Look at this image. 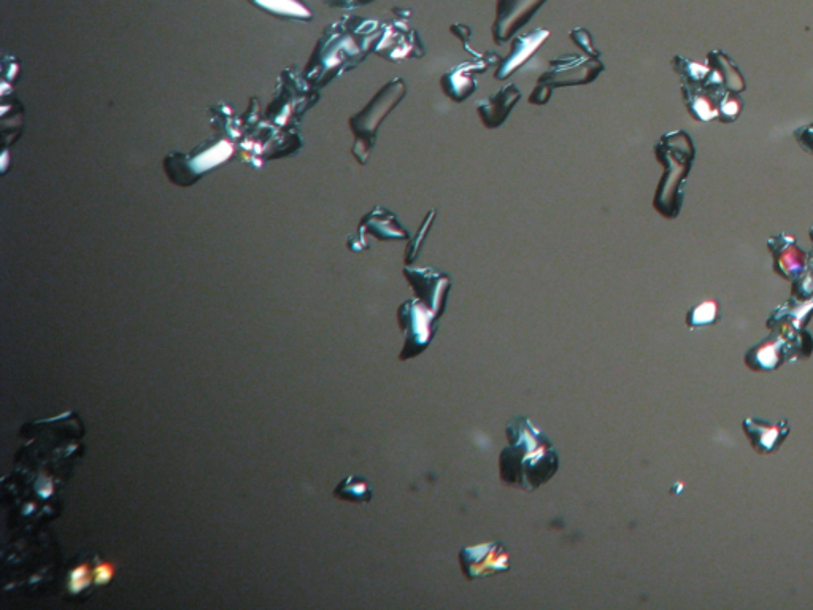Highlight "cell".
Listing matches in <instances>:
<instances>
[{
	"instance_id": "cell-1",
	"label": "cell",
	"mask_w": 813,
	"mask_h": 610,
	"mask_svg": "<svg viewBox=\"0 0 813 610\" xmlns=\"http://www.w3.org/2000/svg\"><path fill=\"white\" fill-rule=\"evenodd\" d=\"M505 433L509 445L502 448L499 458L502 482L523 491H534L555 477L558 452L528 418H513Z\"/></svg>"
},
{
	"instance_id": "cell-2",
	"label": "cell",
	"mask_w": 813,
	"mask_h": 610,
	"mask_svg": "<svg viewBox=\"0 0 813 610\" xmlns=\"http://www.w3.org/2000/svg\"><path fill=\"white\" fill-rule=\"evenodd\" d=\"M405 94H407V86H405L404 80L393 78L390 83H386L378 91L377 96L369 102L366 109L351 120V129L356 136V147L353 151H355L359 163H366L367 156L374 147L378 126L391 110L396 109Z\"/></svg>"
},
{
	"instance_id": "cell-3",
	"label": "cell",
	"mask_w": 813,
	"mask_h": 610,
	"mask_svg": "<svg viewBox=\"0 0 813 610\" xmlns=\"http://www.w3.org/2000/svg\"><path fill=\"white\" fill-rule=\"evenodd\" d=\"M459 563L469 580L509 571L510 552L501 542L466 547L459 552Z\"/></svg>"
},
{
	"instance_id": "cell-4",
	"label": "cell",
	"mask_w": 813,
	"mask_h": 610,
	"mask_svg": "<svg viewBox=\"0 0 813 610\" xmlns=\"http://www.w3.org/2000/svg\"><path fill=\"white\" fill-rule=\"evenodd\" d=\"M604 70V64L591 59H583L580 56H563V58L551 61V67L539 78L537 85L548 86H572L585 85L593 82Z\"/></svg>"
},
{
	"instance_id": "cell-5",
	"label": "cell",
	"mask_w": 813,
	"mask_h": 610,
	"mask_svg": "<svg viewBox=\"0 0 813 610\" xmlns=\"http://www.w3.org/2000/svg\"><path fill=\"white\" fill-rule=\"evenodd\" d=\"M405 277L409 280L413 290L418 296L424 299V304L432 307V312L439 315L445 307L448 290H450V278L432 269H405Z\"/></svg>"
},
{
	"instance_id": "cell-6",
	"label": "cell",
	"mask_w": 813,
	"mask_h": 610,
	"mask_svg": "<svg viewBox=\"0 0 813 610\" xmlns=\"http://www.w3.org/2000/svg\"><path fill=\"white\" fill-rule=\"evenodd\" d=\"M545 0H499L498 20L494 23V40L502 45L510 35L529 21Z\"/></svg>"
},
{
	"instance_id": "cell-7",
	"label": "cell",
	"mask_w": 813,
	"mask_h": 610,
	"mask_svg": "<svg viewBox=\"0 0 813 610\" xmlns=\"http://www.w3.org/2000/svg\"><path fill=\"white\" fill-rule=\"evenodd\" d=\"M490 66L491 59H488V55L482 56L477 62H464V64L448 70L440 80V85L451 101L459 104L474 94L475 88H477L474 74H482Z\"/></svg>"
},
{
	"instance_id": "cell-8",
	"label": "cell",
	"mask_w": 813,
	"mask_h": 610,
	"mask_svg": "<svg viewBox=\"0 0 813 610\" xmlns=\"http://www.w3.org/2000/svg\"><path fill=\"white\" fill-rule=\"evenodd\" d=\"M432 321H434V315L426 309V305L421 304L417 299L407 301L402 305L399 309V325L405 331H410L405 350L412 344L420 345V350L428 347L432 337Z\"/></svg>"
},
{
	"instance_id": "cell-9",
	"label": "cell",
	"mask_w": 813,
	"mask_h": 610,
	"mask_svg": "<svg viewBox=\"0 0 813 610\" xmlns=\"http://www.w3.org/2000/svg\"><path fill=\"white\" fill-rule=\"evenodd\" d=\"M521 91L515 83L505 86L499 93L477 105L480 120L488 129H496L507 120L513 107L520 101Z\"/></svg>"
},
{
	"instance_id": "cell-10",
	"label": "cell",
	"mask_w": 813,
	"mask_h": 610,
	"mask_svg": "<svg viewBox=\"0 0 813 610\" xmlns=\"http://www.w3.org/2000/svg\"><path fill=\"white\" fill-rule=\"evenodd\" d=\"M548 35H550V32L545 31V29H536V31L529 32V34L517 37L515 42H513L509 56L501 62L498 72L494 75L496 80H505V78H509L515 70L520 69V67L536 53L537 48L547 40Z\"/></svg>"
},
{
	"instance_id": "cell-11",
	"label": "cell",
	"mask_w": 813,
	"mask_h": 610,
	"mask_svg": "<svg viewBox=\"0 0 813 610\" xmlns=\"http://www.w3.org/2000/svg\"><path fill=\"white\" fill-rule=\"evenodd\" d=\"M413 35H415L413 31L405 35L404 32H401V28L397 26V28H394L393 35L382 37V42L378 47H375V51H377L378 55L393 62L410 58V56H417L415 51H417V43L420 42Z\"/></svg>"
},
{
	"instance_id": "cell-12",
	"label": "cell",
	"mask_w": 813,
	"mask_h": 610,
	"mask_svg": "<svg viewBox=\"0 0 813 610\" xmlns=\"http://www.w3.org/2000/svg\"><path fill=\"white\" fill-rule=\"evenodd\" d=\"M361 228H369L366 229V231L377 229V231L372 232V234H375L378 239L397 240L407 239V237H409L404 226L397 221L396 215L388 212V210L382 209V207H377L374 212L367 215L366 220L361 224Z\"/></svg>"
},
{
	"instance_id": "cell-13",
	"label": "cell",
	"mask_w": 813,
	"mask_h": 610,
	"mask_svg": "<svg viewBox=\"0 0 813 610\" xmlns=\"http://www.w3.org/2000/svg\"><path fill=\"white\" fill-rule=\"evenodd\" d=\"M336 493L340 498L350 499V501L367 502L372 499L369 482L366 479H361V477H350V479L345 480Z\"/></svg>"
},
{
	"instance_id": "cell-14",
	"label": "cell",
	"mask_w": 813,
	"mask_h": 610,
	"mask_svg": "<svg viewBox=\"0 0 813 610\" xmlns=\"http://www.w3.org/2000/svg\"><path fill=\"white\" fill-rule=\"evenodd\" d=\"M93 582V568L88 563L78 564L77 568L70 572L69 591L72 595H80L81 591H85Z\"/></svg>"
},
{
	"instance_id": "cell-15",
	"label": "cell",
	"mask_w": 813,
	"mask_h": 610,
	"mask_svg": "<svg viewBox=\"0 0 813 610\" xmlns=\"http://www.w3.org/2000/svg\"><path fill=\"white\" fill-rule=\"evenodd\" d=\"M436 218V210L432 209L431 212L424 217L423 223L420 226V232H418L417 239L412 240V244L409 245L407 248V263H413L415 259H417L418 251H420L421 244H423V239L426 234H428L429 228H431L432 221Z\"/></svg>"
},
{
	"instance_id": "cell-16",
	"label": "cell",
	"mask_w": 813,
	"mask_h": 610,
	"mask_svg": "<svg viewBox=\"0 0 813 610\" xmlns=\"http://www.w3.org/2000/svg\"><path fill=\"white\" fill-rule=\"evenodd\" d=\"M93 571L94 583H97V585H108L115 579V564L110 563V561H99L94 566Z\"/></svg>"
},
{
	"instance_id": "cell-17",
	"label": "cell",
	"mask_w": 813,
	"mask_h": 610,
	"mask_svg": "<svg viewBox=\"0 0 813 610\" xmlns=\"http://www.w3.org/2000/svg\"><path fill=\"white\" fill-rule=\"evenodd\" d=\"M571 37L578 47L583 48L588 55L599 56L598 51L594 50L593 45H591L590 35L586 34V31H583V29L578 31L577 29V31L572 32Z\"/></svg>"
},
{
	"instance_id": "cell-18",
	"label": "cell",
	"mask_w": 813,
	"mask_h": 610,
	"mask_svg": "<svg viewBox=\"0 0 813 610\" xmlns=\"http://www.w3.org/2000/svg\"><path fill=\"white\" fill-rule=\"evenodd\" d=\"M551 96V89L548 86L537 85L534 93L531 96L532 104L544 105L547 104Z\"/></svg>"
},
{
	"instance_id": "cell-19",
	"label": "cell",
	"mask_w": 813,
	"mask_h": 610,
	"mask_svg": "<svg viewBox=\"0 0 813 610\" xmlns=\"http://www.w3.org/2000/svg\"><path fill=\"white\" fill-rule=\"evenodd\" d=\"M451 31H453V34H455L456 37H458V39L463 43L466 42V40L469 39V35H471L469 28H467V26H461V24H456V26H453Z\"/></svg>"
}]
</instances>
